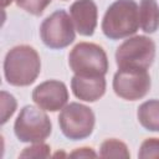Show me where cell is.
<instances>
[{
	"label": "cell",
	"instance_id": "1",
	"mask_svg": "<svg viewBox=\"0 0 159 159\" xmlns=\"http://www.w3.org/2000/svg\"><path fill=\"white\" fill-rule=\"evenodd\" d=\"M41 62L39 53L31 46L20 45L11 48L4 62V72L12 86H29L40 73Z\"/></svg>",
	"mask_w": 159,
	"mask_h": 159
},
{
	"label": "cell",
	"instance_id": "2",
	"mask_svg": "<svg viewBox=\"0 0 159 159\" xmlns=\"http://www.w3.org/2000/svg\"><path fill=\"white\" fill-rule=\"evenodd\" d=\"M139 26V10L133 0H117L104 14L102 30L109 39L117 40L133 35Z\"/></svg>",
	"mask_w": 159,
	"mask_h": 159
},
{
	"label": "cell",
	"instance_id": "3",
	"mask_svg": "<svg viewBox=\"0 0 159 159\" xmlns=\"http://www.w3.org/2000/svg\"><path fill=\"white\" fill-rule=\"evenodd\" d=\"M68 63L76 75L81 76H104L108 70L107 55L96 43L80 42L70 56Z\"/></svg>",
	"mask_w": 159,
	"mask_h": 159
},
{
	"label": "cell",
	"instance_id": "4",
	"mask_svg": "<svg viewBox=\"0 0 159 159\" xmlns=\"http://www.w3.org/2000/svg\"><path fill=\"white\" fill-rule=\"evenodd\" d=\"M14 129L21 142L41 143L51 133V122L42 108L26 106L15 120Z\"/></svg>",
	"mask_w": 159,
	"mask_h": 159
},
{
	"label": "cell",
	"instance_id": "5",
	"mask_svg": "<svg viewBox=\"0 0 159 159\" xmlns=\"http://www.w3.org/2000/svg\"><path fill=\"white\" fill-rule=\"evenodd\" d=\"M155 56L154 42L145 36H134L125 40L116 52V61L119 68L147 70Z\"/></svg>",
	"mask_w": 159,
	"mask_h": 159
},
{
	"label": "cell",
	"instance_id": "6",
	"mask_svg": "<svg viewBox=\"0 0 159 159\" xmlns=\"http://www.w3.org/2000/svg\"><path fill=\"white\" fill-rule=\"evenodd\" d=\"M58 123L62 133L67 138L78 140L92 133L94 127V114L87 106L70 103L61 111Z\"/></svg>",
	"mask_w": 159,
	"mask_h": 159
},
{
	"label": "cell",
	"instance_id": "7",
	"mask_svg": "<svg viewBox=\"0 0 159 159\" xmlns=\"http://www.w3.org/2000/svg\"><path fill=\"white\" fill-rule=\"evenodd\" d=\"M43 43L51 48H63L73 42V21L63 10H57L43 20L40 27Z\"/></svg>",
	"mask_w": 159,
	"mask_h": 159
},
{
	"label": "cell",
	"instance_id": "8",
	"mask_svg": "<svg viewBox=\"0 0 159 159\" xmlns=\"http://www.w3.org/2000/svg\"><path fill=\"white\" fill-rule=\"evenodd\" d=\"M113 89L117 96L135 101L149 92L150 77L144 68H119L113 78Z\"/></svg>",
	"mask_w": 159,
	"mask_h": 159
},
{
	"label": "cell",
	"instance_id": "9",
	"mask_svg": "<svg viewBox=\"0 0 159 159\" xmlns=\"http://www.w3.org/2000/svg\"><path fill=\"white\" fill-rule=\"evenodd\" d=\"M32 99L40 108L55 112L66 104L68 99V92L62 82L46 81L34 89Z\"/></svg>",
	"mask_w": 159,
	"mask_h": 159
},
{
	"label": "cell",
	"instance_id": "10",
	"mask_svg": "<svg viewBox=\"0 0 159 159\" xmlns=\"http://www.w3.org/2000/svg\"><path fill=\"white\" fill-rule=\"evenodd\" d=\"M76 30L83 36H91L97 25V6L93 0H77L70 9Z\"/></svg>",
	"mask_w": 159,
	"mask_h": 159
},
{
	"label": "cell",
	"instance_id": "11",
	"mask_svg": "<svg viewBox=\"0 0 159 159\" xmlns=\"http://www.w3.org/2000/svg\"><path fill=\"white\" fill-rule=\"evenodd\" d=\"M75 96L86 102L99 99L106 91V81L103 76H81L76 75L71 82Z\"/></svg>",
	"mask_w": 159,
	"mask_h": 159
},
{
	"label": "cell",
	"instance_id": "12",
	"mask_svg": "<svg viewBox=\"0 0 159 159\" xmlns=\"http://www.w3.org/2000/svg\"><path fill=\"white\" fill-rule=\"evenodd\" d=\"M139 25L144 32L152 34L159 26V7L155 0H142L139 5Z\"/></svg>",
	"mask_w": 159,
	"mask_h": 159
},
{
	"label": "cell",
	"instance_id": "13",
	"mask_svg": "<svg viewBox=\"0 0 159 159\" xmlns=\"http://www.w3.org/2000/svg\"><path fill=\"white\" fill-rule=\"evenodd\" d=\"M138 120L145 129L159 132V101L144 102L138 108Z\"/></svg>",
	"mask_w": 159,
	"mask_h": 159
},
{
	"label": "cell",
	"instance_id": "14",
	"mask_svg": "<svg viewBox=\"0 0 159 159\" xmlns=\"http://www.w3.org/2000/svg\"><path fill=\"white\" fill-rule=\"evenodd\" d=\"M102 158H129V152L124 143L117 139H107L101 145Z\"/></svg>",
	"mask_w": 159,
	"mask_h": 159
},
{
	"label": "cell",
	"instance_id": "15",
	"mask_svg": "<svg viewBox=\"0 0 159 159\" xmlns=\"http://www.w3.org/2000/svg\"><path fill=\"white\" fill-rule=\"evenodd\" d=\"M51 0H16L17 6L32 15H41Z\"/></svg>",
	"mask_w": 159,
	"mask_h": 159
},
{
	"label": "cell",
	"instance_id": "16",
	"mask_svg": "<svg viewBox=\"0 0 159 159\" xmlns=\"http://www.w3.org/2000/svg\"><path fill=\"white\" fill-rule=\"evenodd\" d=\"M139 158H159V139L149 138L145 139L138 153Z\"/></svg>",
	"mask_w": 159,
	"mask_h": 159
},
{
	"label": "cell",
	"instance_id": "17",
	"mask_svg": "<svg viewBox=\"0 0 159 159\" xmlns=\"http://www.w3.org/2000/svg\"><path fill=\"white\" fill-rule=\"evenodd\" d=\"M16 109V101L15 98L6 93L1 92V123H5L15 112Z\"/></svg>",
	"mask_w": 159,
	"mask_h": 159
},
{
	"label": "cell",
	"instance_id": "18",
	"mask_svg": "<svg viewBox=\"0 0 159 159\" xmlns=\"http://www.w3.org/2000/svg\"><path fill=\"white\" fill-rule=\"evenodd\" d=\"M21 158H47L50 157V147L41 143H35L32 147L25 148L20 154Z\"/></svg>",
	"mask_w": 159,
	"mask_h": 159
},
{
	"label": "cell",
	"instance_id": "19",
	"mask_svg": "<svg viewBox=\"0 0 159 159\" xmlns=\"http://www.w3.org/2000/svg\"><path fill=\"white\" fill-rule=\"evenodd\" d=\"M70 157H72V158H89V157H92V158H94L97 155L91 148H80V149H76L73 153H71Z\"/></svg>",
	"mask_w": 159,
	"mask_h": 159
},
{
	"label": "cell",
	"instance_id": "20",
	"mask_svg": "<svg viewBox=\"0 0 159 159\" xmlns=\"http://www.w3.org/2000/svg\"><path fill=\"white\" fill-rule=\"evenodd\" d=\"M11 2H12V0H1V6H2V7H5V6L10 5Z\"/></svg>",
	"mask_w": 159,
	"mask_h": 159
}]
</instances>
